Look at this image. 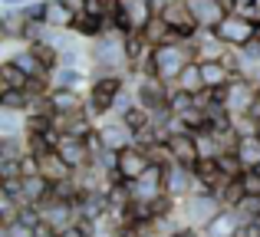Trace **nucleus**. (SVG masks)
<instances>
[{"mask_svg":"<svg viewBox=\"0 0 260 237\" xmlns=\"http://www.w3.org/2000/svg\"><path fill=\"white\" fill-rule=\"evenodd\" d=\"M59 237H86L83 231H79V227L76 224H73V227H66V231H59Z\"/></svg>","mask_w":260,"mask_h":237,"instance_id":"a18cd8bd","label":"nucleus"},{"mask_svg":"<svg viewBox=\"0 0 260 237\" xmlns=\"http://www.w3.org/2000/svg\"><path fill=\"white\" fill-rule=\"evenodd\" d=\"M214 194H217V201H221L224 208H237V205L244 201V194H247V191H244V181H241V178H224V185L217 188Z\"/></svg>","mask_w":260,"mask_h":237,"instance_id":"cd10ccee","label":"nucleus"},{"mask_svg":"<svg viewBox=\"0 0 260 237\" xmlns=\"http://www.w3.org/2000/svg\"><path fill=\"white\" fill-rule=\"evenodd\" d=\"M175 86H178V89H184V92H201V89H204V79H201V63H188V66H184Z\"/></svg>","mask_w":260,"mask_h":237,"instance_id":"2f4dec72","label":"nucleus"},{"mask_svg":"<svg viewBox=\"0 0 260 237\" xmlns=\"http://www.w3.org/2000/svg\"><path fill=\"white\" fill-rule=\"evenodd\" d=\"M37 208L43 211V221L50 227H56V231H66V227L76 224V205H73V201H63V198H56V194H50V198Z\"/></svg>","mask_w":260,"mask_h":237,"instance_id":"9d476101","label":"nucleus"},{"mask_svg":"<svg viewBox=\"0 0 260 237\" xmlns=\"http://www.w3.org/2000/svg\"><path fill=\"white\" fill-rule=\"evenodd\" d=\"M46 99H50L53 116H66V112H79V109H86V96H83L79 89H56V86H53Z\"/></svg>","mask_w":260,"mask_h":237,"instance_id":"a211bd4d","label":"nucleus"},{"mask_svg":"<svg viewBox=\"0 0 260 237\" xmlns=\"http://www.w3.org/2000/svg\"><path fill=\"white\" fill-rule=\"evenodd\" d=\"M257 135H260V122H257Z\"/></svg>","mask_w":260,"mask_h":237,"instance_id":"09e8293b","label":"nucleus"},{"mask_svg":"<svg viewBox=\"0 0 260 237\" xmlns=\"http://www.w3.org/2000/svg\"><path fill=\"white\" fill-rule=\"evenodd\" d=\"M99 135H102V145L112 148V152H122V148L135 145V132L122 119H115V116H109V119L99 122Z\"/></svg>","mask_w":260,"mask_h":237,"instance_id":"f8f14e48","label":"nucleus"},{"mask_svg":"<svg viewBox=\"0 0 260 237\" xmlns=\"http://www.w3.org/2000/svg\"><path fill=\"white\" fill-rule=\"evenodd\" d=\"M148 237H161V234H148Z\"/></svg>","mask_w":260,"mask_h":237,"instance_id":"de8ad7c7","label":"nucleus"},{"mask_svg":"<svg viewBox=\"0 0 260 237\" xmlns=\"http://www.w3.org/2000/svg\"><path fill=\"white\" fill-rule=\"evenodd\" d=\"M161 237H184L181 231H172V234H161Z\"/></svg>","mask_w":260,"mask_h":237,"instance_id":"49530a36","label":"nucleus"},{"mask_svg":"<svg viewBox=\"0 0 260 237\" xmlns=\"http://www.w3.org/2000/svg\"><path fill=\"white\" fill-rule=\"evenodd\" d=\"M53 128V112H26V135H46Z\"/></svg>","mask_w":260,"mask_h":237,"instance_id":"473e14b6","label":"nucleus"},{"mask_svg":"<svg viewBox=\"0 0 260 237\" xmlns=\"http://www.w3.org/2000/svg\"><path fill=\"white\" fill-rule=\"evenodd\" d=\"M214 33L221 37V43L228 46V50H244L247 43H254V40L260 37V26L254 23V20L241 17V13H228V17L214 26Z\"/></svg>","mask_w":260,"mask_h":237,"instance_id":"39448f33","label":"nucleus"},{"mask_svg":"<svg viewBox=\"0 0 260 237\" xmlns=\"http://www.w3.org/2000/svg\"><path fill=\"white\" fill-rule=\"evenodd\" d=\"M234 76H237V73H231V66L224 63V59H204V63H201L204 89H224Z\"/></svg>","mask_w":260,"mask_h":237,"instance_id":"aec40b11","label":"nucleus"},{"mask_svg":"<svg viewBox=\"0 0 260 237\" xmlns=\"http://www.w3.org/2000/svg\"><path fill=\"white\" fill-rule=\"evenodd\" d=\"M37 161H40V175H43V178L50 181V185H59V181H70L73 175H76V172H73V168L63 161V155H59L56 148H53V152H46V155H40Z\"/></svg>","mask_w":260,"mask_h":237,"instance_id":"f3484780","label":"nucleus"},{"mask_svg":"<svg viewBox=\"0 0 260 237\" xmlns=\"http://www.w3.org/2000/svg\"><path fill=\"white\" fill-rule=\"evenodd\" d=\"M241 224H244V218L237 214V208H221V211H217L214 218L201 227V231L208 234V237H237Z\"/></svg>","mask_w":260,"mask_h":237,"instance_id":"2eb2a0df","label":"nucleus"},{"mask_svg":"<svg viewBox=\"0 0 260 237\" xmlns=\"http://www.w3.org/2000/svg\"><path fill=\"white\" fill-rule=\"evenodd\" d=\"M7 59H13V63L20 66V70L26 73V76H53V73H46L43 66H40V59L33 56V50L30 46H23V50H17V53H10Z\"/></svg>","mask_w":260,"mask_h":237,"instance_id":"c85d7f7f","label":"nucleus"},{"mask_svg":"<svg viewBox=\"0 0 260 237\" xmlns=\"http://www.w3.org/2000/svg\"><path fill=\"white\" fill-rule=\"evenodd\" d=\"M125 185H128V191H132V198L152 201V198H158V194L165 191V168H161V165H152L139 181H125Z\"/></svg>","mask_w":260,"mask_h":237,"instance_id":"4468645a","label":"nucleus"},{"mask_svg":"<svg viewBox=\"0 0 260 237\" xmlns=\"http://www.w3.org/2000/svg\"><path fill=\"white\" fill-rule=\"evenodd\" d=\"M26 83H30V76H26L13 59H4V63H0V89H26Z\"/></svg>","mask_w":260,"mask_h":237,"instance_id":"a878e982","label":"nucleus"},{"mask_svg":"<svg viewBox=\"0 0 260 237\" xmlns=\"http://www.w3.org/2000/svg\"><path fill=\"white\" fill-rule=\"evenodd\" d=\"M26 135V112L0 109V139H23Z\"/></svg>","mask_w":260,"mask_h":237,"instance_id":"5701e85b","label":"nucleus"},{"mask_svg":"<svg viewBox=\"0 0 260 237\" xmlns=\"http://www.w3.org/2000/svg\"><path fill=\"white\" fill-rule=\"evenodd\" d=\"M83 83H86L83 66H59V70L53 73V86H56V89H79Z\"/></svg>","mask_w":260,"mask_h":237,"instance_id":"bb28decb","label":"nucleus"},{"mask_svg":"<svg viewBox=\"0 0 260 237\" xmlns=\"http://www.w3.org/2000/svg\"><path fill=\"white\" fill-rule=\"evenodd\" d=\"M37 237H59V231H56V227H50V224L43 221V224L37 227Z\"/></svg>","mask_w":260,"mask_h":237,"instance_id":"37998d69","label":"nucleus"},{"mask_svg":"<svg viewBox=\"0 0 260 237\" xmlns=\"http://www.w3.org/2000/svg\"><path fill=\"white\" fill-rule=\"evenodd\" d=\"M53 194V185L43 178V175H26L23 178V194H20V205H43Z\"/></svg>","mask_w":260,"mask_h":237,"instance_id":"412c9836","label":"nucleus"},{"mask_svg":"<svg viewBox=\"0 0 260 237\" xmlns=\"http://www.w3.org/2000/svg\"><path fill=\"white\" fill-rule=\"evenodd\" d=\"M165 142H168V148L175 152V158L181 161V165L194 168L198 161H201V155H198V139H194V132H188V128H172Z\"/></svg>","mask_w":260,"mask_h":237,"instance_id":"ddd939ff","label":"nucleus"},{"mask_svg":"<svg viewBox=\"0 0 260 237\" xmlns=\"http://www.w3.org/2000/svg\"><path fill=\"white\" fill-rule=\"evenodd\" d=\"M152 165H155L152 155H148L142 145H128V148L119 152V168H115V175H119L122 181H139Z\"/></svg>","mask_w":260,"mask_h":237,"instance_id":"1a4fd4ad","label":"nucleus"},{"mask_svg":"<svg viewBox=\"0 0 260 237\" xmlns=\"http://www.w3.org/2000/svg\"><path fill=\"white\" fill-rule=\"evenodd\" d=\"M257 99H260V86L250 83L247 76H234L228 86H224V109H228L234 119L250 116V109H254Z\"/></svg>","mask_w":260,"mask_h":237,"instance_id":"423d86ee","label":"nucleus"},{"mask_svg":"<svg viewBox=\"0 0 260 237\" xmlns=\"http://www.w3.org/2000/svg\"><path fill=\"white\" fill-rule=\"evenodd\" d=\"M26 139H0V158H23Z\"/></svg>","mask_w":260,"mask_h":237,"instance_id":"e433bc0d","label":"nucleus"},{"mask_svg":"<svg viewBox=\"0 0 260 237\" xmlns=\"http://www.w3.org/2000/svg\"><path fill=\"white\" fill-rule=\"evenodd\" d=\"M221 4H224V10H228V13H237L244 0H221Z\"/></svg>","mask_w":260,"mask_h":237,"instance_id":"c03bdc74","label":"nucleus"},{"mask_svg":"<svg viewBox=\"0 0 260 237\" xmlns=\"http://www.w3.org/2000/svg\"><path fill=\"white\" fill-rule=\"evenodd\" d=\"M221 208L224 205L217 201V194H188V198H181V218H184V224L204 227Z\"/></svg>","mask_w":260,"mask_h":237,"instance_id":"0eeeda50","label":"nucleus"},{"mask_svg":"<svg viewBox=\"0 0 260 237\" xmlns=\"http://www.w3.org/2000/svg\"><path fill=\"white\" fill-rule=\"evenodd\" d=\"M0 234H4V237H37V227L23 224V221H13V224L0 227Z\"/></svg>","mask_w":260,"mask_h":237,"instance_id":"ea45409f","label":"nucleus"},{"mask_svg":"<svg viewBox=\"0 0 260 237\" xmlns=\"http://www.w3.org/2000/svg\"><path fill=\"white\" fill-rule=\"evenodd\" d=\"M237 158L244 161V168H260V135H241V142H237Z\"/></svg>","mask_w":260,"mask_h":237,"instance_id":"393cba45","label":"nucleus"},{"mask_svg":"<svg viewBox=\"0 0 260 237\" xmlns=\"http://www.w3.org/2000/svg\"><path fill=\"white\" fill-rule=\"evenodd\" d=\"M158 17V0H119V33H145V26Z\"/></svg>","mask_w":260,"mask_h":237,"instance_id":"20e7f679","label":"nucleus"},{"mask_svg":"<svg viewBox=\"0 0 260 237\" xmlns=\"http://www.w3.org/2000/svg\"><path fill=\"white\" fill-rule=\"evenodd\" d=\"M83 56H89V53H79V46H73V50L59 53V66H79V63H83Z\"/></svg>","mask_w":260,"mask_h":237,"instance_id":"79ce46f5","label":"nucleus"},{"mask_svg":"<svg viewBox=\"0 0 260 237\" xmlns=\"http://www.w3.org/2000/svg\"><path fill=\"white\" fill-rule=\"evenodd\" d=\"M188 4H191V10H194V20H198L201 30H214V26L228 17L221 0H188Z\"/></svg>","mask_w":260,"mask_h":237,"instance_id":"6ab92c4d","label":"nucleus"},{"mask_svg":"<svg viewBox=\"0 0 260 237\" xmlns=\"http://www.w3.org/2000/svg\"><path fill=\"white\" fill-rule=\"evenodd\" d=\"M194 178L201 181V185L208 188L211 194H214L217 188L224 185V175H221V168H217V158H208V161H198V165H194Z\"/></svg>","mask_w":260,"mask_h":237,"instance_id":"b1692460","label":"nucleus"},{"mask_svg":"<svg viewBox=\"0 0 260 237\" xmlns=\"http://www.w3.org/2000/svg\"><path fill=\"white\" fill-rule=\"evenodd\" d=\"M20 211H23V205H20L17 198H7V194H0V227L20 221Z\"/></svg>","mask_w":260,"mask_h":237,"instance_id":"c9c22d12","label":"nucleus"},{"mask_svg":"<svg viewBox=\"0 0 260 237\" xmlns=\"http://www.w3.org/2000/svg\"><path fill=\"white\" fill-rule=\"evenodd\" d=\"M217 168H221L224 178H241L247 168H244V161L237 158V152H221L217 155Z\"/></svg>","mask_w":260,"mask_h":237,"instance_id":"f704fd0d","label":"nucleus"},{"mask_svg":"<svg viewBox=\"0 0 260 237\" xmlns=\"http://www.w3.org/2000/svg\"><path fill=\"white\" fill-rule=\"evenodd\" d=\"M142 37H145L148 46H161V43H172V40H175V30H172V26H168L161 17H155L152 23L145 26V33H142Z\"/></svg>","mask_w":260,"mask_h":237,"instance_id":"c756f323","label":"nucleus"},{"mask_svg":"<svg viewBox=\"0 0 260 237\" xmlns=\"http://www.w3.org/2000/svg\"><path fill=\"white\" fill-rule=\"evenodd\" d=\"M158 17L175 30V40H178V43L194 40L198 33H201V26H198L194 10H191L188 0H161V4H158Z\"/></svg>","mask_w":260,"mask_h":237,"instance_id":"7ed1b4c3","label":"nucleus"},{"mask_svg":"<svg viewBox=\"0 0 260 237\" xmlns=\"http://www.w3.org/2000/svg\"><path fill=\"white\" fill-rule=\"evenodd\" d=\"M43 7H46L43 23L50 30H73L79 17V0H43Z\"/></svg>","mask_w":260,"mask_h":237,"instance_id":"9b49d317","label":"nucleus"},{"mask_svg":"<svg viewBox=\"0 0 260 237\" xmlns=\"http://www.w3.org/2000/svg\"><path fill=\"white\" fill-rule=\"evenodd\" d=\"M194 50H198V63H204V59H221L228 53V46L221 43V37L214 30H201L194 37Z\"/></svg>","mask_w":260,"mask_h":237,"instance_id":"4be33fe9","label":"nucleus"},{"mask_svg":"<svg viewBox=\"0 0 260 237\" xmlns=\"http://www.w3.org/2000/svg\"><path fill=\"white\" fill-rule=\"evenodd\" d=\"M237 13H241V17H247V20H254V23H260V0H244Z\"/></svg>","mask_w":260,"mask_h":237,"instance_id":"a19ab883","label":"nucleus"},{"mask_svg":"<svg viewBox=\"0 0 260 237\" xmlns=\"http://www.w3.org/2000/svg\"><path fill=\"white\" fill-rule=\"evenodd\" d=\"M191 188H194V168H188V165H172V168H165V191L168 194H175L178 201L181 198H188L191 194Z\"/></svg>","mask_w":260,"mask_h":237,"instance_id":"dca6fc26","label":"nucleus"},{"mask_svg":"<svg viewBox=\"0 0 260 237\" xmlns=\"http://www.w3.org/2000/svg\"><path fill=\"white\" fill-rule=\"evenodd\" d=\"M237 214H241L244 221L260 218V194H244V201L237 205Z\"/></svg>","mask_w":260,"mask_h":237,"instance_id":"4c0bfd02","label":"nucleus"},{"mask_svg":"<svg viewBox=\"0 0 260 237\" xmlns=\"http://www.w3.org/2000/svg\"><path fill=\"white\" fill-rule=\"evenodd\" d=\"M132 89H135V99H139L142 106H145L148 112L158 109V106L168 103V96H172V86L161 83L158 76H132Z\"/></svg>","mask_w":260,"mask_h":237,"instance_id":"6e6552de","label":"nucleus"},{"mask_svg":"<svg viewBox=\"0 0 260 237\" xmlns=\"http://www.w3.org/2000/svg\"><path fill=\"white\" fill-rule=\"evenodd\" d=\"M4 178H23V158H0V181Z\"/></svg>","mask_w":260,"mask_h":237,"instance_id":"58836bf2","label":"nucleus"},{"mask_svg":"<svg viewBox=\"0 0 260 237\" xmlns=\"http://www.w3.org/2000/svg\"><path fill=\"white\" fill-rule=\"evenodd\" d=\"M89 79L106 76V73H128V50L125 33H102L89 40Z\"/></svg>","mask_w":260,"mask_h":237,"instance_id":"f257e3e1","label":"nucleus"},{"mask_svg":"<svg viewBox=\"0 0 260 237\" xmlns=\"http://www.w3.org/2000/svg\"><path fill=\"white\" fill-rule=\"evenodd\" d=\"M168 106H172L175 119H181L184 112H191V109H194V92H184V89H178V86H172V96H168Z\"/></svg>","mask_w":260,"mask_h":237,"instance_id":"72a5a7b5","label":"nucleus"},{"mask_svg":"<svg viewBox=\"0 0 260 237\" xmlns=\"http://www.w3.org/2000/svg\"><path fill=\"white\" fill-rule=\"evenodd\" d=\"M122 89H128L125 73H106V76H92V79H89V89H86V112H89L95 122L109 119Z\"/></svg>","mask_w":260,"mask_h":237,"instance_id":"f03ea898","label":"nucleus"},{"mask_svg":"<svg viewBox=\"0 0 260 237\" xmlns=\"http://www.w3.org/2000/svg\"><path fill=\"white\" fill-rule=\"evenodd\" d=\"M33 103V96L26 89H0V109H10V112H26Z\"/></svg>","mask_w":260,"mask_h":237,"instance_id":"7c9ffc66","label":"nucleus"},{"mask_svg":"<svg viewBox=\"0 0 260 237\" xmlns=\"http://www.w3.org/2000/svg\"><path fill=\"white\" fill-rule=\"evenodd\" d=\"M158 4H161V0H158Z\"/></svg>","mask_w":260,"mask_h":237,"instance_id":"8fccbe9b","label":"nucleus"}]
</instances>
